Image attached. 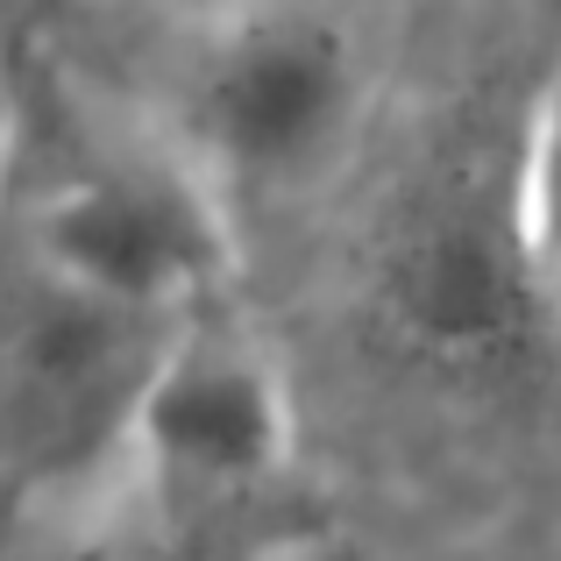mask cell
I'll use <instances>...</instances> for the list:
<instances>
[{"mask_svg": "<svg viewBox=\"0 0 561 561\" xmlns=\"http://www.w3.org/2000/svg\"><path fill=\"white\" fill-rule=\"evenodd\" d=\"M171 328L179 320L107 306L14 249L0 271V477L22 497H71L107 477Z\"/></svg>", "mask_w": 561, "mask_h": 561, "instance_id": "1", "label": "cell"}, {"mask_svg": "<svg viewBox=\"0 0 561 561\" xmlns=\"http://www.w3.org/2000/svg\"><path fill=\"white\" fill-rule=\"evenodd\" d=\"M14 249L107 306L185 320L192 306L220 299L228 214L192 157L150 142H100L36 192Z\"/></svg>", "mask_w": 561, "mask_h": 561, "instance_id": "2", "label": "cell"}, {"mask_svg": "<svg viewBox=\"0 0 561 561\" xmlns=\"http://www.w3.org/2000/svg\"><path fill=\"white\" fill-rule=\"evenodd\" d=\"M363 107V57L320 8H256L206 36L185 71V150L214 192L306 185L348 142Z\"/></svg>", "mask_w": 561, "mask_h": 561, "instance_id": "3", "label": "cell"}, {"mask_svg": "<svg viewBox=\"0 0 561 561\" xmlns=\"http://www.w3.org/2000/svg\"><path fill=\"white\" fill-rule=\"evenodd\" d=\"M383 313L434 356H512L548 306L519 242L512 164L491 171V150H448L383 242Z\"/></svg>", "mask_w": 561, "mask_h": 561, "instance_id": "4", "label": "cell"}, {"mask_svg": "<svg viewBox=\"0 0 561 561\" xmlns=\"http://www.w3.org/2000/svg\"><path fill=\"white\" fill-rule=\"evenodd\" d=\"M291 455V398L271 348L220 299L192 306L164 334L150 383L136 398L128 462L150 469L164 491L199 505H234L263 491Z\"/></svg>", "mask_w": 561, "mask_h": 561, "instance_id": "5", "label": "cell"}, {"mask_svg": "<svg viewBox=\"0 0 561 561\" xmlns=\"http://www.w3.org/2000/svg\"><path fill=\"white\" fill-rule=\"evenodd\" d=\"M50 561H214V505L164 491L122 455L107 477L65 497Z\"/></svg>", "mask_w": 561, "mask_h": 561, "instance_id": "6", "label": "cell"}, {"mask_svg": "<svg viewBox=\"0 0 561 561\" xmlns=\"http://www.w3.org/2000/svg\"><path fill=\"white\" fill-rule=\"evenodd\" d=\"M512 206H519V242L534 263L540 306H561V71L540 85L534 114L512 150Z\"/></svg>", "mask_w": 561, "mask_h": 561, "instance_id": "7", "label": "cell"}, {"mask_svg": "<svg viewBox=\"0 0 561 561\" xmlns=\"http://www.w3.org/2000/svg\"><path fill=\"white\" fill-rule=\"evenodd\" d=\"M285 561H391V554L370 548V540H348V534H313V540H299Z\"/></svg>", "mask_w": 561, "mask_h": 561, "instance_id": "8", "label": "cell"}]
</instances>
